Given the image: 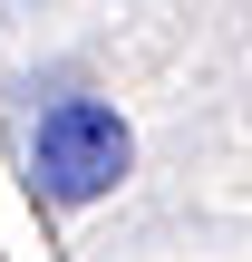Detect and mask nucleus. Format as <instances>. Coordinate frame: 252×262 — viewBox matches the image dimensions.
Masks as SVG:
<instances>
[{
  "label": "nucleus",
  "instance_id": "1",
  "mask_svg": "<svg viewBox=\"0 0 252 262\" xmlns=\"http://www.w3.org/2000/svg\"><path fill=\"white\" fill-rule=\"evenodd\" d=\"M126 165H136V136H126V117L107 97L39 107V126H29V185L49 204H97V194L126 185Z\"/></svg>",
  "mask_w": 252,
  "mask_h": 262
}]
</instances>
